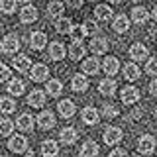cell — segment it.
Instances as JSON below:
<instances>
[{
    "mask_svg": "<svg viewBox=\"0 0 157 157\" xmlns=\"http://www.w3.org/2000/svg\"><path fill=\"white\" fill-rule=\"evenodd\" d=\"M102 116H104V118H116L118 116V106L104 104V106H102Z\"/></svg>",
    "mask_w": 157,
    "mask_h": 157,
    "instance_id": "cell-39",
    "label": "cell"
},
{
    "mask_svg": "<svg viewBox=\"0 0 157 157\" xmlns=\"http://www.w3.org/2000/svg\"><path fill=\"white\" fill-rule=\"evenodd\" d=\"M120 94H122V102H124L126 106H130V104H134V102L140 100V90H137L136 86H124Z\"/></svg>",
    "mask_w": 157,
    "mask_h": 157,
    "instance_id": "cell-5",
    "label": "cell"
},
{
    "mask_svg": "<svg viewBox=\"0 0 157 157\" xmlns=\"http://www.w3.org/2000/svg\"><path fill=\"white\" fill-rule=\"evenodd\" d=\"M12 78V73H10V69L4 65V63H0V82H6Z\"/></svg>",
    "mask_w": 157,
    "mask_h": 157,
    "instance_id": "cell-41",
    "label": "cell"
},
{
    "mask_svg": "<svg viewBox=\"0 0 157 157\" xmlns=\"http://www.w3.org/2000/svg\"><path fill=\"white\" fill-rule=\"evenodd\" d=\"M14 110H16V102H14L12 98L10 96L0 98V112H2V114H12Z\"/></svg>",
    "mask_w": 157,
    "mask_h": 157,
    "instance_id": "cell-32",
    "label": "cell"
},
{
    "mask_svg": "<svg viewBox=\"0 0 157 157\" xmlns=\"http://www.w3.org/2000/svg\"><path fill=\"white\" fill-rule=\"evenodd\" d=\"M24 90H26V85H24V81H20V78H12V81L8 82V92L10 94H24Z\"/></svg>",
    "mask_w": 157,
    "mask_h": 157,
    "instance_id": "cell-29",
    "label": "cell"
},
{
    "mask_svg": "<svg viewBox=\"0 0 157 157\" xmlns=\"http://www.w3.org/2000/svg\"><path fill=\"white\" fill-rule=\"evenodd\" d=\"M136 2H137V0H136Z\"/></svg>",
    "mask_w": 157,
    "mask_h": 157,
    "instance_id": "cell-49",
    "label": "cell"
},
{
    "mask_svg": "<svg viewBox=\"0 0 157 157\" xmlns=\"http://www.w3.org/2000/svg\"><path fill=\"white\" fill-rule=\"evenodd\" d=\"M71 88L75 92H85L86 88H88V78L85 75H75V77H73V81H71Z\"/></svg>",
    "mask_w": 157,
    "mask_h": 157,
    "instance_id": "cell-20",
    "label": "cell"
},
{
    "mask_svg": "<svg viewBox=\"0 0 157 157\" xmlns=\"http://www.w3.org/2000/svg\"><path fill=\"white\" fill-rule=\"evenodd\" d=\"M37 124L41 126L43 130H51V128L55 126V116H53L49 110H43L41 114L37 116Z\"/></svg>",
    "mask_w": 157,
    "mask_h": 157,
    "instance_id": "cell-17",
    "label": "cell"
},
{
    "mask_svg": "<svg viewBox=\"0 0 157 157\" xmlns=\"http://www.w3.org/2000/svg\"><path fill=\"white\" fill-rule=\"evenodd\" d=\"M98 155V145H96V141H85L81 147V157H96Z\"/></svg>",
    "mask_w": 157,
    "mask_h": 157,
    "instance_id": "cell-26",
    "label": "cell"
},
{
    "mask_svg": "<svg viewBox=\"0 0 157 157\" xmlns=\"http://www.w3.org/2000/svg\"><path fill=\"white\" fill-rule=\"evenodd\" d=\"M98 90H100V94H104V96H112L116 92V81L114 78H102L100 85H98Z\"/></svg>",
    "mask_w": 157,
    "mask_h": 157,
    "instance_id": "cell-19",
    "label": "cell"
},
{
    "mask_svg": "<svg viewBox=\"0 0 157 157\" xmlns=\"http://www.w3.org/2000/svg\"><path fill=\"white\" fill-rule=\"evenodd\" d=\"M118 2H122V0H110V4H118Z\"/></svg>",
    "mask_w": 157,
    "mask_h": 157,
    "instance_id": "cell-46",
    "label": "cell"
},
{
    "mask_svg": "<svg viewBox=\"0 0 157 157\" xmlns=\"http://www.w3.org/2000/svg\"><path fill=\"white\" fill-rule=\"evenodd\" d=\"M20 20H22V24H32L37 20V8L36 6H24L20 10Z\"/></svg>",
    "mask_w": 157,
    "mask_h": 157,
    "instance_id": "cell-8",
    "label": "cell"
},
{
    "mask_svg": "<svg viewBox=\"0 0 157 157\" xmlns=\"http://www.w3.org/2000/svg\"><path fill=\"white\" fill-rule=\"evenodd\" d=\"M47 45V36L43 32H33L32 37H29V47L36 49V51H39V49H43Z\"/></svg>",
    "mask_w": 157,
    "mask_h": 157,
    "instance_id": "cell-9",
    "label": "cell"
},
{
    "mask_svg": "<svg viewBox=\"0 0 157 157\" xmlns=\"http://www.w3.org/2000/svg\"><path fill=\"white\" fill-rule=\"evenodd\" d=\"M0 10L4 14H14L16 12V0H0Z\"/></svg>",
    "mask_w": 157,
    "mask_h": 157,
    "instance_id": "cell-37",
    "label": "cell"
},
{
    "mask_svg": "<svg viewBox=\"0 0 157 157\" xmlns=\"http://www.w3.org/2000/svg\"><path fill=\"white\" fill-rule=\"evenodd\" d=\"M153 20H155V22H157V6L153 8Z\"/></svg>",
    "mask_w": 157,
    "mask_h": 157,
    "instance_id": "cell-45",
    "label": "cell"
},
{
    "mask_svg": "<svg viewBox=\"0 0 157 157\" xmlns=\"http://www.w3.org/2000/svg\"><path fill=\"white\" fill-rule=\"evenodd\" d=\"M8 149L12 151V153H24V151H28V141H26V137H24V136H14V137H10Z\"/></svg>",
    "mask_w": 157,
    "mask_h": 157,
    "instance_id": "cell-4",
    "label": "cell"
},
{
    "mask_svg": "<svg viewBox=\"0 0 157 157\" xmlns=\"http://www.w3.org/2000/svg\"><path fill=\"white\" fill-rule=\"evenodd\" d=\"M82 32H85V36H94L96 37V32H100V26H98L94 20H86V22L82 24Z\"/></svg>",
    "mask_w": 157,
    "mask_h": 157,
    "instance_id": "cell-35",
    "label": "cell"
},
{
    "mask_svg": "<svg viewBox=\"0 0 157 157\" xmlns=\"http://www.w3.org/2000/svg\"><path fill=\"white\" fill-rule=\"evenodd\" d=\"M130 57L134 59V61H145V59L149 57V51H147V47L141 45V43H134V45L130 47Z\"/></svg>",
    "mask_w": 157,
    "mask_h": 157,
    "instance_id": "cell-6",
    "label": "cell"
},
{
    "mask_svg": "<svg viewBox=\"0 0 157 157\" xmlns=\"http://www.w3.org/2000/svg\"><path fill=\"white\" fill-rule=\"evenodd\" d=\"M41 153H43V157H55L59 153V147L53 140H45L41 144Z\"/></svg>",
    "mask_w": 157,
    "mask_h": 157,
    "instance_id": "cell-24",
    "label": "cell"
},
{
    "mask_svg": "<svg viewBox=\"0 0 157 157\" xmlns=\"http://www.w3.org/2000/svg\"><path fill=\"white\" fill-rule=\"evenodd\" d=\"M28 104L33 106V108H41L43 104H45V92L39 90V88L32 90V92H29V96H28Z\"/></svg>",
    "mask_w": 157,
    "mask_h": 157,
    "instance_id": "cell-11",
    "label": "cell"
},
{
    "mask_svg": "<svg viewBox=\"0 0 157 157\" xmlns=\"http://www.w3.org/2000/svg\"><path fill=\"white\" fill-rule=\"evenodd\" d=\"M112 28H114V32H118V33H126L128 29H130V20H128L124 14H122V16H116Z\"/></svg>",
    "mask_w": 157,
    "mask_h": 157,
    "instance_id": "cell-27",
    "label": "cell"
},
{
    "mask_svg": "<svg viewBox=\"0 0 157 157\" xmlns=\"http://www.w3.org/2000/svg\"><path fill=\"white\" fill-rule=\"evenodd\" d=\"M102 69H104V73L108 77H114L118 73V69H120V61H118L116 57H106L104 61H102Z\"/></svg>",
    "mask_w": 157,
    "mask_h": 157,
    "instance_id": "cell-15",
    "label": "cell"
},
{
    "mask_svg": "<svg viewBox=\"0 0 157 157\" xmlns=\"http://www.w3.org/2000/svg\"><path fill=\"white\" fill-rule=\"evenodd\" d=\"M12 65H14V69H16L18 73H28L29 67H32V61H29L28 55H16L14 61H12Z\"/></svg>",
    "mask_w": 157,
    "mask_h": 157,
    "instance_id": "cell-13",
    "label": "cell"
},
{
    "mask_svg": "<svg viewBox=\"0 0 157 157\" xmlns=\"http://www.w3.org/2000/svg\"><path fill=\"white\" fill-rule=\"evenodd\" d=\"M71 37H73V43H82V37H85L82 26H73V29H71Z\"/></svg>",
    "mask_w": 157,
    "mask_h": 157,
    "instance_id": "cell-38",
    "label": "cell"
},
{
    "mask_svg": "<svg viewBox=\"0 0 157 157\" xmlns=\"http://www.w3.org/2000/svg\"><path fill=\"white\" fill-rule=\"evenodd\" d=\"M69 55H71L73 61L82 59V57H85V45H82V43H73V45L69 47Z\"/></svg>",
    "mask_w": 157,
    "mask_h": 157,
    "instance_id": "cell-34",
    "label": "cell"
},
{
    "mask_svg": "<svg viewBox=\"0 0 157 157\" xmlns=\"http://www.w3.org/2000/svg\"><path fill=\"white\" fill-rule=\"evenodd\" d=\"M81 118H82V122H85V124L94 126V124H98V118H100V116H98V112L92 106H86V108H82Z\"/></svg>",
    "mask_w": 157,
    "mask_h": 157,
    "instance_id": "cell-18",
    "label": "cell"
},
{
    "mask_svg": "<svg viewBox=\"0 0 157 157\" xmlns=\"http://www.w3.org/2000/svg\"><path fill=\"white\" fill-rule=\"evenodd\" d=\"M140 75H141V71H140V67L136 65V63H128V65L124 67V78L126 81H137L140 78Z\"/></svg>",
    "mask_w": 157,
    "mask_h": 157,
    "instance_id": "cell-21",
    "label": "cell"
},
{
    "mask_svg": "<svg viewBox=\"0 0 157 157\" xmlns=\"http://www.w3.org/2000/svg\"><path fill=\"white\" fill-rule=\"evenodd\" d=\"M145 71L149 73V75H155V77H157V57H151V59H147Z\"/></svg>",
    "mask_w": 157,
    "mask_h": 157,
    "instance_id": "cell-40",
    "label": "cell"
},
{
    "mask_svg": "<svg viewBox=\"0 0 157 157\" xmlns=\"http://www.w3.org/2000/svg\"><path fill=\"white\" fill-rule=\"evenodd\" d=\"M55 29L59 33H71V29H73V22L69 18H59L57 22H55Z\"/></svg>",
    "mask_w": 157,
    "mask_h": 157,
    "instance_id": "cell-33",
    "label": "cell"
},
{
    "mask_svg": "<svg viewBox=\"0 0 157 157\" xmlns=\"http://www.w3.org/2000/svg\"><path fill=\"white\" fill-rule=\"evenodd\" d=\"M98 69H100V61H98L96 57L85 59V63H82V71H85L86 75H96Z\"/></svg>",
    "mask_w": 157,
    "mask_h": 157,
    "instance_id": "cell-25",
    "label": "cell"
},
{
    "mask_svg": "<svg viewBox=\"0 0 157 157\" xmlns=\"http://www.w3.org/2000/svg\"><path fill=\"white\" fill-rule=\"evenodd\" d=\"M137 151H140L141 155H149V153H153V151H155V137H153V136H149V134L141 136V137H140V141H137Z\"/></svg>",
    "mask_w": 157,
    "mask_h": 157,
    "instance_id": "cell-2",
    "label": "cell"
},
{
    "mask_svg": "<svg viewBox=\"0 0 157 157\" xmlns=\"http://www.w3.org/2000/svg\"><path fill=\"white\" fill-rule=\"evenodd\" d=\"M67 4H69V6H71V8H81L82 6V0H67Z\"/></svg>",
    "mask_w": 157,
    "mask_h": 157,
    "instance_id": "cell-43",
    "label": "cell"
},
{
    "mask_svg": "<svg viewBox=\"0 0 157 157\" xmlns=\"http://www.w3.org/2000/svg\"><path fill=\"white\" fill-rule=\"evenodd\" d=\"M110 157H128V151L122 149V147H118V149H114V151L110 153Z\"/></svg>",
    "mask_w": 157,
    "mask_h": 157,
    "instance_id": "cell-42",
    "label": "cell"
},
{
    "mask_svg": "<svg viewBox=\"0 0 157 157\" xmlns=\"http://www.w3.org/2000/svg\"><path fill=\"white\" fill-rule=\"evenodd\" d=\"M120 140H122V130H120V128L110 126V128L104 132V144H106V145H116Z\"/></svg>",
    "mask_w": 157,
    "mask_h": 157,
    "instance_id": "cell-10",
    "label": "cell"
},
{
    "mask_svg": "<svg viewBox=\"0 0 157 157\" xmlns=\"http://www.w3.org/2000/svg\"><path fill=\"white\" fill-rule=\"evenodd\" d=\"M61 92H63L61 81H57V78H49V81H47V94L49 96H59Z\"/></svg>",
    "mask_w": 157,
    "mask_h": 157,
    "instance_id": "cell-31",
    "label": "cell"
},
{
    "mask_svg": "<svg viewBox=\"0 0 157 157\" xmlns=\"http://www.w3.org/2000/svg\"><path fill=\"white\" fill-rule=\"evenodd\" d=\"M59 137H61V141L65 145H71L77 141V130L75 128H63L61 132H59Z\"/></svg>",
    "mask_w": 157,
    "mask_h": 157,
    "instance_id": "cell-22",
    "label": "cell"
},
{
    "mask_svg": "<svg viewBox=\"0 0 157 157\" xmlns=\"http://www.w3.org/2000/svg\"><path fill=\"white\" fill-rule=\"evenodd\" d=\"M24 2H32V0H24Z\"/></svg>",
    "mask_w": 157,
    "mask_h": 157,
    "instance_id": "cell-47",
    "label": "cell"
},
{
    "mask_svg": "<svg viewBox=\"0 0 157 157\" xmlns=\"http://www.w3.org/2000/svg\"><path fill=\"white\" fill-rule=\"evenodd\" d=\"M63 2H59V0H53V2H49V6H47V16L49 18H59V16H63Z\"/></svg>",
    "mask_w": 157,
    "mask_h": 157,
    "instance_id": "cell-30",
    "label": "cell"
},
{
    "mask_svg": "<svg viewBox=\"0 0 157 157\" xmlns=\"http://www.w3.org/2000/svg\"><path fill=\"white\" fill-rule=\"evenodd\" d=\"M14 130V122L10 118H0V136H10Z\"/></svg>",
    "mask_w": 157,
    "mask_h": 157,
    "instance_id": "cell-36",
    "label": "cell"
},
{
    "mask_svg": "<svg viewBox=\"0 0 157 157\" xmlns=\"http://www.w3.org/2000/svg\"><path fill=\"white\" fill-rule=\"evenodd\" d=\"M14 126H16L18 130H22V132H32V128H33V118H32V114H22Z\"/></svg>",
    "mask_w": 157,
    "mask_h": 157,
    "instance_id": "cell-23",
    "label": "cell"
},
{
    "mask_svg": "<svg viewBox=\"0 0 157 157\" xmlns=\"http://www.w3.org/2000/svg\"><path fill=\"white\" fill-rule=\"evenodd\" d=\"M67 55V49L63 43H59V41H53L51 45H49V57L53 59V61H63Z\"/></svg>",
    "mask_w": 157,
    "mask_h": 157,
    "instance_id": "cell-7",
    "label": "cell"
},
{
    "mask_svg": "<svg viewBox=\"0 0 157 157\" xmlns=\"http://www.w3.org/2000/svg\"><path fill=\"white\" fill-rule=\"evenodd\" d=\"M47 77H49V69L43 65V63L33 65L32 71H29V78H32L33 82H43V81H47Z\"/></svg>",
    "mask_w": 157,
    "mask_h": 157,
    "instance_id": "cell-3",
    "label": "cell"
},
{
    "mask_svg": "<svg viewBox=\"0 0 157 157\" xmlns=\"http://www.w3.org/2000/svg\"><path fill=\"white\" fill-rule=\"evenodd\" d=\"M132 20H134L136 24H145L147 20H149V12L144 8V6H137L132 10Z\"/></svg>",
    "mask_w": 157,
    "mask_h": 157,
    "instance_id": "cell-28",
    "label": "cell"
},
{
    "mask_svg": "<svg viewBox=\"0 0 157 157\" xmlns=\"http://www.w3.org/2000/svg\"><path fill=\"white\" fill-rule=\"evenodd\" d=\"M149 92L153 96H157V78H153V81H151V85H149Z\"/></svg>",
    "mask_w": 157,
    "mask_h": 157,
    "instance_id": "cell-44",
    "label": "cell"
},
{
    "mask_svg": "<svg viewBox=\"0 0 157 157\" xmlns=\"http://www.w3.org/2000/svg\"><path fill=\"white\" fill-rule=\"evenodd\" d=\"M0 49H2V53H6V55L16 53L20 49V39H18L16 33H8V36L2 39V43H0Z\"/></svg>",
    "mask_w": 157,
    "mask_h": 157,
    "instance_id": "cell-1",
    "label": "cell"
},
{
    "mask_svg": "<svg viewBox=\"0 0 157 157\" xmlns=\"http://www.w3.org/2000/svg\"><path fill=\"white\" fill-rule=\"evenodd\" d=\"M155 118H157V110H155Z\"/></svg>",
    "mask_w": 157,
    "mask_h": 157,
    "instance_id": "cell-48",
    "label": "cell"
},
{
    "mask_svg": "<svg viewBox=\"0 0 157 157\" xmlns=\"http://www.w3.org/2000/svg\"><path fill=\"white\" fill-rule=\"evenodd\" d=\"M57 110H59V114H61L63 118H71L73 114H75V102L73 100H67V98H63L61 102L57 104Z\"/></svg>",
    "mask_w": 157,
    "mask_h": 157,
    "instance_id": "cell-12",
    "label": "cell"
},
{
    "mask_svg": "<svg viewBox=\"0 0 157 157\" xmlns=\"http://www.w3.org/2000/svg\"><path fill=\"white\" fill-rule=\"evenodd\" d=\"M106 49H108L106 37H92V41H90V51L94 53V57H96V55H102V53H106Z\"/></svg>",
    "mask_w": 157,
    "mask_h": 157,
    "instance_id": "cell-16",
    "label": "cell"
},
{
    "mask_svg": "<svg viewBox=\"0 0 157 157\" xmlns=\"http://www.w3.org/2000/svg\"><path fill=\"white\" fill-rule=\"evenodd\" d=\"M110 16H114V12H112V8L108 6V4H98L94 8V18L98 22H108Z\"/></svg>",
    "mask_w": 157,
    "mask_h": 157,
    "instance_id": "cell-14",
    "label": "cell"
}]
</instances>
